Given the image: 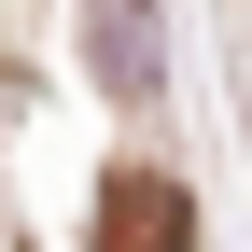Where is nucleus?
I'll use <instances>...</instances> for the list:
<instances>
[{
	"instance_id": "1",
	"label": "nucleus",
	"mask_w": 252,
	"mask_h": 252,
	"mask_svg": "<svg viewBox=\"0 0 252 252\" xmlns=\"http://www.w3.org/2000/svg\"><path fill=\"white\" fill-rule=\"evenodd\" d=\"M98 252H196V196L168 168H112L98 182Z\"/></svg>"
},
{
	"instance_id": "2",
	"label": "nucleus",
	"mask_w": 252,
	"mask_h": 252,
	"mask_svg": "<svg viewBox=\"0 0 252 252\" xmlns=\"http://www.w3.org/2000/svg\"><path fill=\"white\" fill-rule=\"evenodd\" d=\"M98 42H112V84H154V14H140V0H112Z\"/></svg>"
}]
</instances>
